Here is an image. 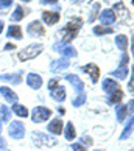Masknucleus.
Masks as SVG:
<instances>
[{
    "instance_id": "6e6552de",
    "label": "nucleus",
    "mask_w": 134,
    "mask_h": 151,
    "mask_svg": "<svg viewBox=\"0 0 134 151\" xmlns=\"http://www.w3.org/2000/svg\"><path fill=\"white\" fill-rule=\"evenodd\" d=\"M27 84H28L30 89H33V91H39V89L42 87L44 81H42V76L39 73H35V72H30L28 75H27Z\"/></svg>"
},
{
    "instance_id": "aec40b11",
    "label": "nucleus",
    "mask_w": 134,
    "mask_h": 151,
    "mask_svg": "<svg viewBox=\"0 0 134 151\" xmlns=\"http://www.w3.org/2000/svg\"><path fill=\"white\" fill-rule=\"evenodd\" d=\"M63 132H64V137L69 142H73L75 139H76V131H75V126H73V123H72V122H69L64 126V131Z\"/></svg>"
},
{
    "instance_id": "a878e982",
    "label": "nucleus",
    "mask_w": 134,
    "mask_h": 151,
    "mask_svg": "<svg viewBox=\"0 0 134 151\" xmlns=\"http://www.w3.org/2000/svg\"><path fill=\"white\" fill-rule=\"evenodd\" d=\"M92 33L95 36H104V35H111V33H114V30L111 28V27H104V25H95L92 28Z\"/></svg>"
},
{
    "instance_id": "a211bd4d",
    "label": "nucleus",
    "mask_w": 134,
    "mask_h": 151,
    "mask_svg": "<svg viewBox=\"0 0 134 151\" xmlns=\"http://www.w3.org/2000/svg\"><path fill=\"white\" fill-rule=\"evenodd\" d=\"M112 11L115 13V16H119V17H120L122 20H126V19H130V13H128L126 6H125V5L122 3V2H117V3L114 5Z\"/></svg>"
},
{
    "instance_id": "20e7f679",
    "label": "nucleus",
    "mask_w": 134,
    "mask_h": 151,
    "mask_svg": "<svg viewBox=\"0 0 134 151\" xmlns=\"http://www.w3.org/2000/svg\"><path fill=\"white\" fill-rule=\"evenodd\" d=\"M25 125L20 120H13L9 122L8 126V136L13 139V140H22L25 137Z\"/></svg>"
},
{
    "instance_id": "09e8293b",
    "label": "nucleus",
    "mask_w": 134,
    "mask_h": 151,
    "mask_svg": "<svg viewBox=\"0 0 134 151\" xmlns=\"http://www.w3.org/2000/svg\"><path fill=\"white\" fill-rule=\"evenodd\" d=\"M133 3H134V0H133Z\"/></svg>"
},
{
    "instance_id": "dca6fc26",
    "label": "nucleus",
    "mask_w": 134,
    "mask_h": 151,
    "mask_svg": "<svg viewBox=\"0 0 134 151\" xmlns=\"http://www.w3.org/2000/svg\"><path fill=\"white\" fill-rule=\"evenodd\" d=\"M102 89L108 93V95H111V93H114L115 91H119V83H117L114 78H104L103 80V83H102Z\"/></svg>"
},
{
    "instance_id": "49530a36",
    "label": "nucleus",
    "mask_w": 134,
    "mask_h": 151,
    "mask_svg": "<svg viewBox=\"0 0 134 151\" xmlns=\"http://www.w3.org/2000/svg\"><path fill=\"white\" fill-rule=\"evenodd\" d=\"M95 151H104V150H95Z\"/></svg>"
},
{
    "instance_id": "58836bf2",
    "label": "nucleus",
    "mask_w": 134,
    "mask_h": 151,
    "mask_svg": "<svg viewBox=\"0 0 134 151\" xmlns=\"http://www.w3.org/2000/svg\"><path fill=\"white\" fill-rule=\"evenodd\" d=\"M58 0H41V3L42 5H53V3H56Z\"/></svg>"
},
{
    "instance_id": "f03ea898",
    "label": "nucleus",
    "mask_w": 134,
    "mask_h": 151,
    "mask_svg": "<svg viewBox=\"0 0 134 151\" xmlns=\"http://www.w3.org/2000/svg\"><path fill=\"white\" fill-rule=\"evenodd\" d=\"M42 52H44V44L42 42H33V44H30L28 47L20 50V52L17 53V58H19L20 63H25V61L37 58Z\"/></svg>"
},
{
    "instance_id": "6ab92c4d",
    "label": "nucleus",
    "mask_w": 134,
    "mask_h": 151,
    "mask_svg": "<svg viewBox=\"0 0 134 151\" xmlns=\"http://www.w3.org/2000/svg\"><path fill=\"white\" fill-rule=\"evenodd\" d=\"M11 112H13L14 115L20 117V119H27V117H30L28 109H27L24 104H19V103H14V104H13V108H11Z\"/></svg>"
},
{
    "instance_id": "5701e85b",
    "label": "nucleus",
    "mask_w": 134,
    "mask_h": 151,
    "mask_svg": "<svg viewBox=\"0 0 134 151\" xmlns=\"http://www.w3.org/2000/svg\"><path fill=\"white\" fill-rule=\"evenodd\" d=\"M56 52H59L61 55H63V58H76V50H75V47H72V45H64V47H61V48H58Z\"/></svg>"
},
{
    "instance_id": "4be33fe9",
    "label": "nucleus",
    "mask_w": 134,
    "mask_h": 151,
    "mask_svg": "<svg viewBox=\"0 0 134 151\" xmlns=\"http://www.w3.org/2000/svg\"><path fill=\"white\" fill-rule=\"evenodd\" d=\"M133 129H134V114L131 115L130 122L126 123V126L123 128V131H122V134H120V140H126V139L133 134Z\"/></svg>"
},
{
    "instance_id": "473e14b6",
    "label": "nucleus",
    "mask_w": 134,
    "mask_h": 151,
    "mask_svg": "<svg viewBox=\"0 0 134 151\" xmlns=\"http://www.w3.org/2000/svg\"><path fill=\"white\" fill-rule=\"evenodd\" d=\"M59 84H58V80H56V78H52V80H50L48 83H47V89H48V92L50 91H53V89L55 87H58Z\"/></svg>"
},
{
    "instance_id": "7ed1b4c3",
    "label": "nucleus",
    "mask_w": 134,
    "mask_h": 151,
    "mask_svg": "<svg viewBox=\"0 0 134 151\" xmlns=\"http://www.w3.org/2000/svg\"><path fill=\"white\" fill-rule=\"evenodd\" d=\"M52 109L45 108V106H35L33 111L30 112V119L33 123H44L50 120V117H52Z\"/></svg>"
},
{
    "instance_id": "f8f14e48",
    "label": "nucleus",
    "mask_w": 134,
    "mask_h": 151,
    "mask_svg": "<svg viewBox=\"0 0 134 151\" xmlns=\"http://www.w3.org/2000/svg\"><path fill=\"white\" fill-rule=\"evenodd\" d=\"M22 73H24V72L19 70V72H16V73L0 75V81H6V83H9V84H13V86H19L22 83Z\"/></svg>"
},
{
    "instance_id": "f704fd0d",
    "label": "nucleus",
    "mask_w": 134,
    "mask_h": 151,
    "mask_svg": "<svg viewBox=\"0 0 134 151\" xmlns=\"http://www.w3.org/2000/svg\"><path fill=\"white\" fill-rule=\"evenodd\" d=\"M72 151H86V147L81 143H72Z\"/></svg>"
},
{
    "instance_id": "4c0bfd02",
    "label": "nucleus",
    "mask_w": 134,
    "mask_h": 151,
    "mask_svg": "<svg viewBox=\"0 0 134 151\" xmlns=\"http://www.w3.org/2000/svg\"><path fill=\"white\" fill-rule=\"evenodd\" d=\"M8 147H6V140L3 137H0V151H6Z\"/></svg>"
},
{
    "instance_id": "393cba45",
    "label": "nucleus",
    "mask_w": 134,
    "mask_h": 151,
    "mask_svg": "<svg viewBox=\"0 0 134 151\" xmlns=\"http://www.w3.org/2000/svg\"><path fill=\"white\" fill-rule=\"evenodd\" d=\"M115 45L120 52H126L128 48V37L125 35H117L115 36Z\"/></svg>"
},
{
    "instance_id": "c03bdc74",
    "label": "nucleus",
    "mask_w": 134,
    "mask_h": 151,
    "mask_svg": "<svg viewBox=\"0 0 134 151\" xmlns=\"http://www.w3.org/2000/svg\"><path fill=\"white\" fill-rule=\"evenodd\" d=\"M0 134H2V123H0Z\"/></svg>"
},
{
    "instance_id": "c85d7f7f",
    "label": "nucleus",
    "mask_w": 134,
    "mask_h": 151,
    "mask_svg": "<svg viewBox=\"0 0 134 151\" xmlns=\"http://www.w3.org/2000/svg\"><path fill=\"white\" fill-rule=\"evenodd\" d=\"M25 17V11L22 6H16L14 11H13V14H11V20L13 22H19Z\"/></svg>"
},
{
    "instance_id": "4468645a",
    "label": "nucleus",
    "mask_w": 134,
    "mask_h": 151,
    "mask_svg": "<svg viewBox=\"0 0 134 151\" xmlns=\"http://www.w3.org/2000/svg\"><path fill=\"white\" fill-rule=\"evenodd\" d=\"M69 65H70V61L67 58H59V59L52 61V64H50V70H52L53 73H58V72H61V70H66Z\"/></svg>"
},
{
    "instance_id": "ddd939ff",
    "label": "nucleus",
    "mask_w": 134,
    "mask_h": 151,
    "mask_svg": "<svg viewBox=\"0 0 134 151\" xmlns=\"http://www.w3.org/2000/svg\"><path fill=\"white\" fill-rule=\"evenodd\" d=\"M50 97H52L53 101H56V103H63L66 101V98H67V92H66V87L64 86H58V87H55L53 91H50Z\"/></svg>"
},
{
    "instance_id": "e433bc0d",
    "label": "nucleus",
    "mask_w": 134,
    "mask_h": 151,
    "mask_svg": "<svg viewBox=\"0 0 134 151\" xmlns=\"http://www.w3.org/2000/svg\"><path fill=\"white\" fill-rule=\"evenodd\" d=\"M126 106H128V115H133L134 114V100H131Z\"/></svg>"
},
{
    "instance_id": "f257e3e1",
    "label": "nucleus",
    "mask_w": 134,
    "mask_h": 151,
    "mask_svg": "<svg viewBox=\"0 0 134 151\" xmlns=\"http://www.w3.org/2000/svg\"><path fill=\"white\" fill-rule=\"evenodd\" d=\"M31 142L39 148H52L58 145V139L52 134H45L42 131H33L31 132Z\"/></svg>"
},
{
    "instance_id": "2eb2a0df",
    "label": "nucleus",
    "mask_w": 134,
    "mask_h": 151,
    "mask_svg": "<svg viewBox=\"0 0 134 151\" xmlns=\"http://www.w3.org/2000/svg\"><path fill=\"white\" fill-rule=\"evenodd\" d=\"M41 19L45 25L52 27L55 24H58L59 22V14L58 13H53V11H44V13H41Z\"/></svg>"
},
{
    "instance_id": "bb28decb",
    "label": "nucleus",
    "mask_w": 134,
    "mask_h": 151,
    "mask_svg": "<svg viewBox=\"0 0 134 151\" xmlns=\"http://www.w3.org/2000/svg\"><path fill=\"white\" fill-rule=\"evenodd\" d=\"M128 117V106L126 104H117V120L123 123Z\"/></svg>"
},
{
    "instance_id": "f3484780",
    "label": "nucleus",
    "mask_w": 134,
    "mask_h": 151,
    "mask_svg": "<svg viewBox=\"0 0 134 151\" xmlns=\"http://www.w3.org/2000/svg\"><path fill=\"white\" fill-rule=\"evenodd\" d=\"M24 36V33H22V28L19 25H9L8 30H6V37L8 39H14V41H19L22 39Z\"/></svg>"
},
{
    "instance_id": "9d476101",
    "label": "nucleus",
    "mask_w": 134,
    "mask_h": 151,
    "mask_svg": "<svg viewBox=\"0 0 134 151\" xmlns=\"http://www.w3.org/2000/svg\"><path fill=\"white\" fill-rule=\"evenodd\" d=\"M47 131H48V134H52V136L58 137L59 134L64 131V123H63V120H61V119L50 120L48 125H47Z\"/></svg>"
},
{
    "instance_id": "0eeeda50",
    "label": "nucleus",
    "mask_w": 134,
    "mask_h": 151,
    "mask_svg": "<svg viewBox=\"0 0 134 151\" xmlns=\"http://www.w3.org/2000/svg\"><path fill=\"white\" fill-rule=\"evenodd\" d=\"M98 19H100V22H102V25H112L114 22L117 20V16H115V13L112 11V8H106V9H103L102 13L98 14Z\"/></svg>"
},
{
    "instance_id": "c9c22d12",
    "label": "nucleus",
    "mask_w": 134,
    "mask_h": 151,
    "mask_svg": "<svg viewBox=\"0 0 134 151\" xmlns=\"http://www.w3.org/2000/svg\"><path fill=\"white\" fill-rule=\"evenodd\" d=\"M13 5V0H0V9H3V8H8Z\"/></svg>"
},
{
    "instance_id": "72a5a7b5",
    "label": "nucleus",
    "mask_w": 134,
    "mask_h": 151,
    "mask_svg": "<svg viewBox=\"0 0 134 151\" xmlns=\"http://www.w3.org/2000/svg\"><path fill=\"white\" fill-rule=\"evenodd\" d=\"M80 143H81V145H84V147H91V145H92V139L89 137V136H83Z\"/></svg>"
},
{
    "instance_id": "2f4dec72",
    "label": "nucleus",
    "mask_w": 134,
    "mask_h": 151,
    "mask_svg": "<svg viewBox=\"0 0 134 151\" xmlns=\"http://www.w3.org/2000/svg\"><path fill=\"white\" fill-rule=\"evenodd\" d=\"M128 92H130L131 95H134V64H133V70H131L130 83H128Z\"/></svg>"
},
{
    "instance_id": "79ce46f5",
    "label": "nucleus",
    "mask_w": 134,
    "mask_h": 151,
    "mask_svg": "<svg viewBox=\"0 0 134 151\" xmlns=\"http://www.w3.org/2000/svg\"><path fill=\"white\" fill-rule=\"evenodd\" d=\"M3 27H5L3 20H0V35H2V31H3Z\"/></svg>"
},
{
    "instance_id": "9b49d317",
    "label": "nucleus",
    "mask_w": 134,
    "mask_h": 151,
    "mask_svg": "<svg viewBox=\"0 0 134 151\" xmlns=\"http://www.w3.org/2000/svg\"><path fill=\"white\" fill-rule=\"evenodd\" d=\"M0 95L5 98V101H8L11 104H14V103L19 101L17 93H16L11 87H8V86H2V87H0Z\"/></svg>"
},
{
    "instance_id": "39448f33",
    "label": "nucleus",
    "mask_w": 134,
    "mask_h": 151,
    "mask_svg": "<svg viewBox=\"0 0 134 151\" xmlns=\"http://www.w3.org/2000/svg\"><path fill=\"white\" fill-rule=\"evenodd\" d=\"M27 33H28L31 37H41V36L45 35V28L42 27L41 20H33L27 25Z\"/></svg>"
},
{
    "instance_id": "412c9836",
    "label": "nucleus",
    "mask_w": 134,
    "mask_h": 151,
    "mask_svg": "<svg viewBox=\"0 0 134 151\" xmlns=\"http://www.w3.org/2000/svg\"><path fill=\"white\" fill-rule=\"evenodd\" d=\"M128 72H130V70H128V65H119L115 70L111 72L109 75L114 76L115 80H125V78L128 76Z\"/></svg>"
},
{
    "instance_id": "7c9ffc66",
    "label": "nucleus",
    "mask_w": 134,
    "mask_h": 151,
    "mask_svg": "<svg viewBox=\"0 0 134 151\" xmlns=\"http://www.w3.org/2000/svg\"><path fill=\"white\" fill-rule=\"evenodd\" d=\"M98 11H100V3H94L92 5L91 16H89V22H94V20H95V17H98Z\"/></svg>"
},
{
    "instance_id": "de8ad7c7",
    "label": "nucleus",
    "mask_w": 134,
    "mask_h": 151,
    "mask_svg": "<svg viewBox=\"0 0 134 151\" xmlns=\"http://www.w3.org/2000/svg\"><path fill=\"white\" fill-rule=\"evenodd\" d=\"M130 151H134V150H130Z\"/></svg>"
},
{
    "instance_id": "ea45409f",
    "label": "nucleus",
    "mask_w": 134,
    "mask_h": 151,
    "mask_svg": "<svg viewBox=\"0 0 134 151\" xmlns=\"http://www.w3.org/2000/svg\"><path fill=\"white\" fill-rule=\"evenodd\" d=\"M131 52H133V58H134V33L131 35Z\"/></svg>"
},
{
    "instance_id": "1a4fd4ad",
    "label": "nucleus",
    "mask_w": 134,
    "mask_h": 151,
    "mask_svg": "<svg viewBox=\"0 0 134 151\" xmlns=\"http://www.w3.org/2000/svg\"><path fill=\"white\" fill-rule=\"evenodd\" d=\"M64 80L73 86V89L76 91V93H84V83L81 81L80 76H76V75H73V73H67V75H64Z\"/></svg>"
},
{
    "instance_id": "37998d69",
    "label": "nucleus",
    "mask_w": 134,
    "mask_h": 151,
    "mask_svg": "<svg viewBox=\"0 0 134 151\" xmlns=\"http://www.w3.org/2000/svg\"><path fill=\"white\" fill-rule=\"evenodd\" d=\"M20 2H24V3H30L31 0H20Z\"/></svg>"
},
{
    "instance_id": "c756f323",
    "label": "nucleus",
    "mask_w": 134,
    "mask_h": 151,
    "mask_svg": "<svg viewBox=\"0 0 134 151\" xmlns=\"http://www.w3.org/2000/svg\"><path fill=\"white\" fill-rule=\"evenodd\" d=\"M84 103H86V92L84 93H78L73 98V101H72V106H73V108H80V106H83Z\"/></svg>"
},
{
    "instance_id": "cd10ccee",
    "label": "nucleus",
    "mask_w": 134,
    "mask_h": 151,
    "mask_svg": "<svg viewBox=\"0 0 134 151\" xmlns=\"http://www.w3.org/2000/svg\"><path fill=\"white\" fill-rule=\"evenodd\" d=\"M122 98H123V92L119 89V91H115L114 93L108 95V101H106V103H108V104H119V101Z\"/></svg>"
},
{
    "instance_id": "423d86ee",
    "label": "nucleus",
    "mask_w": 134,
    "mask_h": 151,
    "mask_svg": "<svg viewBox=\"0 0 134 151\" xmlns=\"http://www.w3.org/2000/svg\"><path fill=\"white\" fill-rule=\"evenodd\" d=\"M81 72H83V73H87L89 76H91V81L94 83V84L98 83V80H100V69L94 63H89L86 65H83Z\"/></svg>"
},
{
    "instance_id": "a19ab883",
    "label": "nucleus",
    "mask_w": 134,
    "mask_h": 151,
    "mask_svg": "<svg viewBox=\"0 0 134 151\" xmlns=\"http://www.w3.org/2000/svg\"><path fill=\"white\" fill-rule=\"evenodd\" d=\"M13 48H14V45H13V44H6V45L3 47V50H5V52H6V50H13Z\"/></svg>"
},
{
    "instance_id": "b1692460",
    "label": "nucleus",
    "mask_w": 134,
    "mask_h": 151,
    "mask_svg": "<svg viewBox=\"0 0 134 151\" xmlns=\"http://www.w3.org/2000/svg\"><path fill=\"white\" fill-rule=\"evenodd\" d=\"M11 115H13V112H11V109L8 108V106L6 104H0V123L11 122Z\"/></svg>"
},
{
    "instance_id": "a18cd8bd",
    "label": "nucleus",
    "mask_w": 134,
    "mask_h": 151,
    "mask_svg": "<svg viewBox=\"0 0 134 151\" xmlns=\"http://www.w3.org/2000/svg\"><path fill=\"white\" fill-rule=\"evenodd\" d=\"M73 2H83V0H73Z\"/></svg>"
}]
</instances>
